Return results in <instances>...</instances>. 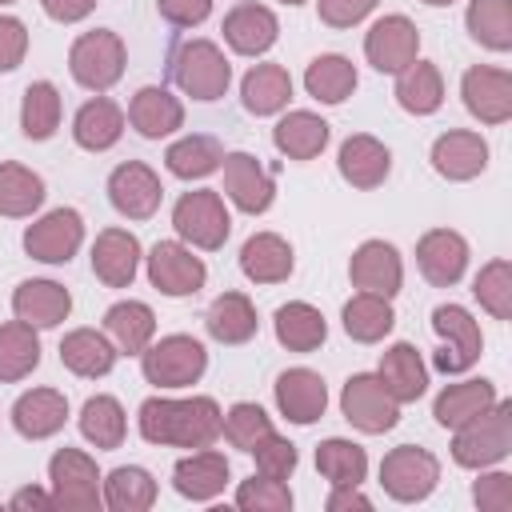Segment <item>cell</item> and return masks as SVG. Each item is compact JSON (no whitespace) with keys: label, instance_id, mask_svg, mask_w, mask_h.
<instances>
[{"label":"cell","instance_id":"cell-39","mask_svg":"<svg viewBox=\"0 0 512 512\" xmlns=\"http://www.w3.org/2000/svg\"><path fill=\"white\" fill-rule=\"evenodd\" d=\"M304 92L320 104H344L356 92V64L340 52H320L304 68Z\"/></svg>","mask_w":512,"mask_h":512},{"label":"cell","instance_id":"cell-22","mask_svg":"<svg viewBox=\"0 0 512 512\" xmlns=\"http://www.w3.org/2000/svg\"><path fill=\"white\" fill-rule=\"evenodd\" d=\"M220 32H224V40H228L232 52H240V56H264L276 44V36H280V20H276V12L268 4L244 0V4H236L224 16V28Z\"/></svg>","mask_w":512,"mask_h":512},{"label":"cell","instance_id":"cell-23","mask_svg":"<svg viewBox=\"0 0 512 512\" xmlns=\"http://www.w3.org/2000/svg\"><path fill=\"white\" fill-rule=\"evenodd\" d=\"M140 240L128 228H104L92 240V272L108 288H128L140 272Z\"/></svg>","mask_w":512,"mask_h":512},{"label":"cell","instance_id":"cell-4","mask_svg":"<svg viewBox=\"0 0 512 512\" xmlns=\"http://www.w3.org/2000/svg\"><path fill=\"white\" fill-rule=\"evenodd\" d=\"M204 368H208L204 344L196 336H184V332L160 336L140 352V372L156 388H188L204 376Z\"/></svg>","mask_w":512,"mask_h":512},{"label":"cell","instance_id":"cell-57","mask_svg":"<svg viewBox=\"0 0 512 512\" xmlns=\"http://www.w3.org/2000/svg\"><path fill=\"white\" fill-rule=\"evenodd\" d=\"M324 508L328 512H348V508H372V500L360 492V484H332V492H328V500H324Z\"/></svg>","mask_w":512,"mask_h":512},{"label":"cell","instance_id":"cell-20","mask_svg":"<svg viewBox=\"0 0 512 512\" xmlns=\"http://www.w3.org/2000/svg\"><path fill=\"white\" fill-rule=\"evenodd\" d=\"M416 264L428 284L452 288L468 272V240L452 228H432L416 240Z\"/></svg>","mask_w":512,"mask_h":512},{"label":"cell","instance_id":"cell-34","mask_svg":"<svg viewBox=\"0 0 512 512\" xmlns=\"http://www.w3.org/2000/svg\"><path fill=\"white\" fill-rule=\"evenodd\" d=\"M500 396H496V384L492 380H456V384H444L440 396L432 400V416L440 428H460L468 424L472 416H480L484 408H492Z\"/></svg>","mask_w":512,"mask_h":512},{"label":"cell","instance_id":"cell-62","mask_svg":"<svg viewBox=\"0 0 512 512\" xmlns=\"http://www.w3.org/2000/svg\"><path fill=\"white\" fill-rule=\"evenodd\" d=\"M0 4H16V0H0Z\"/></svg>","mask_w":512,"mask_h":512},{"label":"cell","instance_id":"cell-53","mask_svg":"<svg viewBox=\"0 0 512 512\" xmlns=\"http://www.w3.org/2000/svg\"><path fill=\"white\" fill-rule=\"evenodd\" d=\"M472 500L480 512H512V476L480 468V480L472 484Z\"/></svg>","mask_w":512,"mask_h":512},{"label":"cell","instance_id":"cell-14","mask_svg":"<svg viewBox=\"0 0 512 512\" xmlns=\"http://www.w3.org/2000/svg\"><path fill=\"white\" fill-rule=\"evenodd\" d=\"M108 200H112V208L120 216L148 220V216H156V208L164 200V184L144 160H124L108 176Z\"/></svg>","mask_w":512,"mask_h":512},{"label":"cell","instance_id":"cell-46","mask_svg":"<svg viewBox=\"0 0 512 512\" xmlns=\"http://www.w3.org/2000/svg\"><path fill=\"white\" fill-rule=\"evenodd\" d=\"M468 36L488 52L512 48V0H472L464 12Z\"/></svg>","mask_w":512,"mask_h":512},{"label":"cell","instance_id":"cell-61","mask_svg":"<svg viewBox=\"0 0 512 512\" xmlns=\"http://www.w3.org/2000/svg\"><path fill=\"white\" fill-rule=\"evenodd\" d=\"M280 4H288V8H296V4H304V0H280Z\"/></svg>","mask_w":512,"mask_h":512},{"label":"cell","instance_id":"cell-35","mask_svg":"<svg viewBox=\"0 0 512 512\" xmlns=\"http://www.w3.org/2000/svg\"><path fill=\"white\" fill-rule=\"evenodd\" d=\"M240 100L252 116H276L292 100V76L280 64H252L240 80Z\"/></svg>","mask_w":512,"mask_h":512},{"label":"cell","instance_id":"cell-17","mask_svg":"<svg viewBox=\"0 0 512 512\" xmlns=\"http://www.w3.org/2000/svg\"><path fill=\"white\" fill-rule=\"evenodd\" d=\"M460 96H464V108L480 124H504L512 116V72L476 64V68L464 72Z\"/></svg>","mask_w":512,"mask_h":512},{"label":"cell","instance_id":"cell-42","mask_svg":"<svg viewBox=\"0 0 512 512\" xmlns=\"http://www.w3.org/2000/svg\"><path fill=\"white\" fill-rule=\"evenodd\" d=\"M124 432H128V416H124V408H120L116 396L96 392V396L84 400V408H80V436L92 448L112 452V448L124 444Z\"/></svg>","mask_w":512,"mask_h":512},{"label":"cell","instance_id":"cell-41","mask_svg":"<svg viewBox=\"0 0 512 512\" xmlns=\"http://www.w3.org/2000/svg\"><path fill=\"white\" fill-rule=\"evenodd\" d=\"M100 496L112 512H144L156 504V480L140 464H120L100 480Z\"/></svg>","mask_w":512,"mask_h":512},{"label":"cell","instance_id":"cell-11","mask_svg":"<svg viewBox=\"0 0 512 512\" xmlns=\"http://www.w3.org/2000/svg\"><path fill=\"white\" fill-rule=\"evenodd\" d=\"M84 244V216L76 208H52L24 228V252L40 264H68Z\"/></svg>","mask_w":512,"mask_h":512},{"label":"cell","instance_id":"cell-7","mask_svg":"<svg viewBox=\"0 0 512 512\" xmlns=\"http://www.w3.org/2000/svg\"><path fill=\"white\" fill-rule=\"evenodd\" d=\"M432 332L440 336V352L432 356V364L448 376L468 372L484 352V332L464 304H436L432 308Z\"/></svg>","mask_w":512,"mask_h":512},{"label":"cell","instance_id":"cell-33","mask_svg":"<svg viewBox=\"0 0 512 512\" xmlns=\"http://www.w3.org/2000/svg\"><path fill=\"white\" fill-rule=\"evenodd\" d=\"M376 376H380V384L392 392V400H396V404H412V400H420V396H424V388H428V368H424L420 352H416L408 340H400V344L384 348Z\"/></svg>","mask_w":512,"mask_h":512},{"label":"cell","instance_id":"cell-16","mask_svg":"<svg viewBox=\"0 0 512 512\" xmlns=\"http://www.w3.org/2000/svg\"><path fill=\"white\" fill-rule=\"evenodd\" d=\"M348 280L360 292L392 300L404 284V260L388 240H364L348 260Z\"/></svg>","mask_w":512,"mask_h":512},{"label":"cell","instance_id":"cell-25","mask_svg":"<svg viewBox=\"0 0 512 512\" xmlns=\"http://www.w3.org/2000/svg\"><path fill=\"white\" fill-rule=\"evenodd\" d=\"M68 420V396L60 388H28L12 404V428L24 440H48Z\"/></svg>","mask_w":512,"mask_h":512},{"label":"cell","instance_id":"cell-8","mask_svg":"<svg viewBox=\"0 0 512 512\" xmlns=\"http://www.w3.org/2000/svg\"><path fill=\"white\" fill-rule=\"evenodd\" d=\"M440 484V460L420 444H400L380 460V488L400 504H420Z\"/></svg>","mask_w":512,"mask_h":512},{"label":"cell","instance_id":"cell-49","mask_svg":"<svg viewBox=\"0 0 512 512\" xmlns=\"http://www.w3.org/2000/svg\"><path fill=\"white\" fill-rule=\"evenodd\" d=\"M276 428H272V416L260 408V404H252V400H240V404H232L228 412H224V420H220V436L232 444V448H240V452H252L264 436H272Z\"/></svg>","mask_w":512,"mask_h":512},{"label":"cell","instance_id":"cell-58","mask_svg":"<svg viewBox=\"0 0 512 512\" xmlns=\"http://www.w3.org/2000/svg\"><path fill=\"white\" fill-rule=\"evenodd\" d=\"M40 8H44L56 24H76V20H84V16L96 8V0H40Z\"/></svg>","mask_w":512,"mask_h":512},{"label":"cell","instance_id":"cell-56","mask_svg":"<svg viewBox=\"0 0 512 512\" xmlns=\"http://www.w3.org/2000/svg\"><path fill=\"white\" fill-rule=\"evenodd\" d=\"M156 12L172 28H196L212 16V0H156Z\"/></svg>","mask_w":512,"mask_h":512},{"label":"cell","instance_id":"cell-44","mask_svg":"<svg viewBox=\"0 0 512 512\" xmlns=\"http://www.w3.org/2000/svg\"><path fill=\"white\" fill-rule=\"evenodd\" d=\"M40 364V336L24 320L0 324V384H16L32 376Z\"/></svg>","mask_w":512,"mask_h":512},{"label":"cell","instance_id":"cell-45","mask_svg":"<svg viewBox=\"0 0 512 512\" xmlns=\"http://www.w3.org/2000/svg\"><path fill=\"white\" fill-rule=\"evenodd\" d=\"M40 204H44V176L16 160H4L0 164V216L24 220Z\"/></svg>","mask_w":512,"mask_h":512},{"label":"cell","instance_id":"cell-40","mask_svg":"<svg viewBox=\"0 0 512 512\" xmlns=\"http://www.w3.org/2000/svg\"><path fill=\"white\" fill-rule=\"evenodd\" d=\"M220 164H224V144H220L216 136H204V132L180 136V140L168 144V152H164V168H168L176 180H204V176H212Z\"/></svg>","mask_w":512,"mask_h":512},{"label":"cell","instance_id":"cell-38","mask_svg":"<svg viewBox=\"0 0 512 512\" xmlns=\"http://www.w3.org/2000/svg\"><path fill=\"white\" fill-rule=\"evenodd\" d=\"M272 332L288 352H316L328 336V324H324L320 308H312L308 300H288L276 308Z\"/></svg>","mask_w":512,"mask_h":512},{"label":"cell","instance_id":"cell-52","mask_svg":"<svg viewBox=\"0 0 512 512\" xmlns=\"http://www.w3.org/2000/svg\"><path fill=\"white\" fill-rule=\"evenodd\" d=\"M252 456H256V472H260V476H272V480H288V476L296 472V464H300L296 444L284 440L280 432L264 436V440L252 448Z\"/></svg>","mask_w":512,"mask_h":512},{"label":"cell","instance_id":"cell-15","mask_svg":"<svg viewBox=\"0 0 512 512\" xmlns=\"http://www.w3.org/2000/svg\"><path fill=\"white\" fill-rule=\"evenodd\" d=\"M224 196L248 212V216H260L272 208L276 200V180L272 172L252 156V152H224Z\"/></svg>","mask_w":512,"mask_h":512},{"label":"cell","instance_id":"cell-43","mask_svg":"<svg viewBox=\"0 0 512 512\" xmlns=\"http://www.w3.org/2000/svg\"><path fill=\"white\" fill-rule=\"evenodd\" d=\"M340 320H344V332L356 340V344H380L392 324H396V312L384 296H372V292H356L344 308H340Z\"/></svg>","mask_w":512,"mask_h":512},{"label":"cell","instance_id":"cell-30","mask_svg":"<svg viewBox=\"0 0 512 512\" xmlns=\"http://www.w3.org/2000/svg\"><path fill=\"white\" fill-rule=\"evenodd\" d=\"M128 120H132V128H136L140 136L160 140V136H172V132L184 124V104H180V96H172L168 88L144 84V88L132 96V104H128Z\"/></svg>","mask_w":512,"mask_h":512},{"label":"cell","instance_id":"cell-24","mask_svg":"<svg viewBox=\"0 0 512 512\" xmlns=\"http://www.w3.org/2000/svg\"><path fill=\"white\" fill-rule=\"evenodd\" d=\"M336 168H340V176H344L352 188L368 192V188H380V184L388 180V172H392V152H388V144H380L376 136L356 132V136H348V140L340 144Z\"/></svg>","mask_w":512,"mask_h":512},{"label":"cell","instance_id":"cell-5","mask_svg":"<svg viewBox=\"0 0 512 512\" xmlns=\"http://www.w3.org/2000/svg\"><path fill=\"white\" fill-rule=\"evenodd\" d=\"M124 60H128L124 40H120L112 28H92V32H84V36L72 40L68 72H72V80H76L80 88H88V92L100 96V92H108L112 84H120Z\"/></svg>","mask_w":512,"mask_h":512},{"label":"cell","instance_id":"cell-9","mask_svg":"<svg viewBox=\"0 0 512 512\" xmlns=\"http://www.w3.org/2000/svg\"><path fill=\"white\" fill-rule=\"evenodd\" d=\"M48 484H52V500L64 512H92L104 504L100 496V472L96 460L80 448H56L48 460Z\"/></svg>","mask_w":512,"mask_h":512},{"label":"cell","instance_id":"cell-18","mask_svg":"<svg viewBox=\"0 0 512 512\" xmlns=\"http://www.w3.org/2000/svg\"><path fill=\"white\" fill-rule=\"evenodd\" d=\"M436 176L460 184V180H476L484 168H488V140L480 132H468V128H452L444 136L432 140V152H428Z\"/></svg>","mask_w":512,"mask_h":512},{"label":"cell","instance_id":"cell-19","mask_svg":"<svg viewBox=\"0 0 512 512\" xmlns=\"http://www.w3.org/2000/svg\"><path fill=\"white\" fill-rule=\"evenodd\" d=\"M272 396H276L280 416L292 420V424H316L324 416V408H328V384L312 368L280 372L276 384H272Z\"/></svg>","mask_w":512,"mask_h":512},{"label":"cell","instance_id":"cell-59","mask_svg":"<svg viewBox=\"0 0 512 512\" xmlns=\"http://www.w3.org/2000/svg\"><path fill=\"white\" fill-rule=\"evenodd\" d=\"M8 504L12 508H56L52 492H44V488H20V492L8 496Z\"/></svg>","mask_w":512,"mask_h":512},{"label":"cell","instance_id":"cell-50","mask_svg":"<svg viewBox=\"0 0 512 512\" xmlns=\"http://www.w3.org/2000/svg\"><path fill=\"white\" fill-rule=\"evenodd\" d=\"M472 296L496 320H512V264L504 256L500 260H488L476 272V280H472Z\"/></svg>","mask_w":512,"mask_h":512},{"label":"cell","instance_id":"cell-13","mask_svg":"<svg viewBox=\"0 0 512 512\" xmlns=\"http://www.w3.org/2000/svg\"><path fill=\"white\" fill-rule=\"evenodd\" d=\"M420 52V32L408 16L392 12V16H380L368 32H364V56L376 72H388L396 76L400 68H408Z\"/></svg>","mask_w":512,"mask_h":512},{"label":"cell","instance_id":"cell-2","mask_svg":"<svg viewBox=\"0 0 512 512\" xmlns=\"http://www.w3.org/2000/svg\"><path fill=\"white\" fill-rule=\"evenodd\" d=\"M452 460L460 468H492L512 452V400H496L468 424L452 428Z\"/></svg>","mask_w":512,"mask_h":512},{"label":"cell","instance_id":"cell-10","mask_svg":"<svg viewBox=\"0 0 512 512\" xmlns=\"http://www.w3.org/2000/svg\"><path fill=\"white\" fill-rule=\"evenodd\" d=\"M340 412L344 420L364 432V436H380V432H392L396 420H400V404L392 400V392L380 384L376 372H356L348 376L344 392H340Z\"/></svg>","mask_w":512,"mask_h":512},{"label":"cell","instance_id":"cell-51","mask_svg":"<svg viewBox=\"0 0 512 512\" xmlns=\"http://www.w3.org/2000/svg\"><path fill=\"white\" fill-rule=\"evenodd\" d=\"M236 508L244 512H288L292 508V488L288 480H272V476H248L236 488Z\"/></svg>","mask_w":512,"mask_h":512},{"label":"cell","instance_id":"cell-28","mask_svg":"<svg viewBox=\"0 0 512 512\" xmlns=\"http://www.w3.org/2000/svg\"><path fill=\"white\" fill-rule=\"evenodd\" d=\"M120 136H124V112L104 92L92 96V100H84L76 108V116H72V140L84 152H108Z\"/></svg>","mask_w":512,"mask_h":512},{"label":"cell","instance_id":"cell-55","mask_svg":"<svg viewBox=\"0 0 512 512\" xmlns=\"http://www.w3.org/2000/svg\"><path fill=\"white\" fill-rule=\"evenodd\" d=\"M24 52H28V28L16 16H0V72L20 68Z\"/></svg>","mask_w":512,"mask_h":512},{"label":"cell","instance_id":"cell-31","mask_svg":"<svg viewBox=\"0 0 512 512\" xmlns=\"http://www.w3.org/2000/svg\"><path fill=\"white\" fill-rule=\"evenodd\" d=\"M104 336L120 356H140L156 340V312L144 300H120L104 312Z\"/></svg>","mask_w":512,"mask_h":512},{"label":"cell","instance_id":"cell-27","mask_svg":"<svg viewBox=\"0 0 512 512\" xmlns=\"http://www.w3.org/2000/svg\"><path fill=\"white\" fill-rule=\"evenodd\" d=\"M12 312L32 328H56L72 312V296L56 280H20L12 292Z\"/></svg>","mask_w":512,"mask_h":512},{"label":"cell","instance_id":"cell-47","mask_svg":"<svg viewBox=\"0 0 512 512\" xmlns=\"http://www.w3.org/2000/svg\"><path fill=\"white\" fill-rule=\"evenodd\" d=\"M60 92L52 80H32L24 88V100H20V128L28 140H52L56 128H60Z\"/></svg>","mask_w":512,"mask_h":512},{"label":"cell","instance_id":"cell-26","mask_svg":"<svg viewBox=\"0 0 512 512\" xmlns=\"http://www.w3.org/2000/svg\"><path fill=\"white\" fill-rule=\"evenodd\" d=\"M328 136H332L328 120L316 116V112H308V108L284 112V116L276 120V128H272V144H276V152L288 156V160H316V156L328 148Z\"/></svg>","mask_w":512,"mask_h":512},{"label":"cell","instance_id":"cell-3","mask_svg":"<svg viewBox=\"0 0 512 512\" xmlns=\"http://www.w3.org/2000/svg\"><path fill=\"white\" fill-rule=\"evenodd\" d=\"M172 80L184 96L200 100V104H212L228 92L232 84V64L228 56L212 44V40H184L172 56Z\"/></svg>","mask_w":512,"mask_h":512},{"label":"cell","instance_id":"cell-12","mask_svg":"<svg viewBox=\"0 0 512 512\" xmlns=\"http://www.w3.org/2000/svg\"><path fill=\"white\" fill-rule=\"evenodd\" d=\"M144 260H148L152 288L164 292V296H196L204 288V280H208L204 260L192 256V248L180 244V240H156Z\"/></svg>","mask_w":512,"mask_h":512},{"label":"cell","instance_id":"cell-37","mask_svg":"<svg viewBox=\"0 0 512 512\" xmlns=\"http://www.w3.org/2000/svg\"><path fill=\"white\" fill-rule=\"evenodd\" d=\"M396 104L412 116H432L444 104V76L432 60H412L396 72Z\"/></svg>","mask_w":512,"mask_h":512},{"label":"cell","instance_id":"cell-60","mask_svg":"<svg viewBox=\"0 0 512 512\" xmlns=\"http://www.w3.org/2000/svg\"><path fill=\"white\" fill-rule=\"evenodd\" d=\"M424 4H428V8H448L452 0H424Z\"/></svg>","mask_w":512,"mask_h":512},{"label":"cell","instance_id":"cell-21","mask_svg":"<svg viewBox=\"0 0 512 512\" xmlns=\"http://www.w3.org/2000/svg\"><path fill=\"white\" fill-rule=\"evenodd\" d=\"M228 476H232V468H228L224 452L192 448L188 456L176 460V468H172V488H176L184 500H192V504H208V500H216V496L228 488Z\"/></svg>","mask_w":512,"mask_h":512},{"label":"cell","instance_id":"cell-1","mask_svg":"<svg viewBox=\"0 0 512 512\" xmlns=\"http://www.w3.org/2000/svg\"><path fill=\"white\" fill-rule=\"evenodd\" d=\"M220 404L212 396H148L136 412L140 436L160 448H212L220 436Z\"/></svg>","mask_w":512,"mask_h":512},{"label":"cell","instance_id":"cell-29","mask_svg":"<svg viewBox=\"0 0 512 512\" xmlns=\"http://www.w3.org/2000/svg\"><path fill=\"white\" fill-rule=\"evenodd\" d=\"M292 268H296L292 244L284 236H276V232H256L240 248V272L252 284H280V280L292 276Z\"/></svg>","mask_w":512,"mask_h":512},{"label":"cell","instance_id":"cell-32","mask_svg":"<svg viewBox=\"0 0 512 512\" xmlns=\"http://www.w3.org/2000/svg\"><path fill=\"white\" fill-rule=\"evenodd\" d=\"M116 344L96 332V328H72L64 340H60V364L80 376V380H96V376H108L112 364H116Z\"/></svg>","mask_w":512,"mask_h":512},{"label":"cell","instance_id":"cell-54","mask_svg":"<svg viewBox=\"0 0 512 512\" xmlns=\"http://www.w3.org/2000/svg\"><path fill=\"white\" fill-rule=\"evenodd\" d=\"M380 0H316V16L328 24V28H352L360 24Z\"/></svg>","mask_w":512,"mask_h":512},{"label":"cell","instance_id":"cell-6","mask_svg":"<svg viewBox=\"0 0 512 512\" xmlns=\"http://www.w3.org/2000/svg\"><path fill=\"white\" fill-rule=\"evenodd\" d=\"M172 228L180 240H188L192 248L200 252H216L224 248L228 232H232V216L224 208V196L212 192V188H196V192H184L172 208Z\"/></svg>","mask_w":512,"mask_h":512},{"label":"cell","instance_id":"cell-36","mask_svg":"<svg viewBox=\"0 0 512 512\" xmlns=\"http://www.w3.org/2000/svg\"><path fill=\"white\" fill-rule=\"evenodd\" d=\"M204 328L220 344H248L256 336L260 320H256V308L244 292H220L204 312Z\"/></svg>","mask_w":512,"mask_h":512},{"label":"cell","instance_id":"cell-48","mask_svg":"<svg viewBox=\"0 0 512 512\" xmlns=\"http://www.w3.org/2000/svg\"><path fill=\"white\" fill-rule=\"evenodd\" d=\"M316 472L328 484H364V476H368V452L356 440L328 436L316 448Z\"/></svg>","mask_w":512,"mask_h":512}]
</instances>
